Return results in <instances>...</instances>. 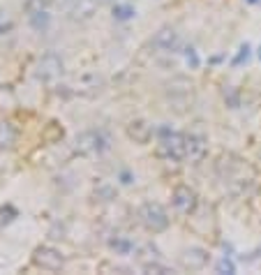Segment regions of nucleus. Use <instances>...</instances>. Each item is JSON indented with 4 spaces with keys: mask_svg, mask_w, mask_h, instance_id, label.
Listing matches in <instances>:
<instances>
[{
    "mask_svg": "<svg viewBox=\"0 0 261 275\" xmlns=\"http://www.w3.org/2000/svg\"><path fill=\"white\" fill-rule=\"evenodd\" d=\"M141 222L146 224V229L162 231V229H167L169 217H167V213H164V208L160 204H146V206L141 208Z\"/></svg>",
    "mask_w": 261,
    "mask_h": 275,
    "instance_id": "f257e3e1",
    "label": "nucleus"
},
{
    "mask_svg": "<svg viewBox=\"0 0 261 275\" xmlns=\"http://www.w3.org/2000/svg\"><path fill=\"white\" fill-rule=\"evenodd\" d=\"M174 206H176V211L180 215H190L194 211V206H197V194L190 187L180 185V187L174 190Z\"/></svg>",
    "mask_w": 261,
    "mask_h": 275,
    "instance_id": "f03ea898",
    "label": "nucleus"
},
{
    "mask_svg": "<svg viewBox=\"0 0 261 275\" xmlns=\"http://www.w3.org/2000/svg\"><path fill=\"white\" fill-rule=\"evenodd\" d=\"M32 261H35L37 266L46 268V271H58V268H62L60 252H56L51 247H37L35 254H32Z\"/></svg>",
    "mask_w": 261,
    "mask_h": 275,
    "instance_id": "7ed1b4c3",
    "label": "nucleus"
},
{
    "mask_svg": "<svg viewBox=\"0 0 261 275\" xmlns=\"http://www.w3.org/2000/svg\"><path fill=\"white\" fill-rule=\"evenodd\" d=\"M77 148L81 153H100V151L107 148V141H104L100 132H84L77 139Z\"/></svg>",
    "mask_w": 261,
    "mask_h": 275,
    "instance_id": "20e7f679",
    "label": "nucleus"
},
{
    "mask_svg": "<svg viewBox=\"0 0 261 275\" xmlns=\"http://www.w3.org/2000/svg\"><path fill=\"white\" fill-rule=\"evenodd\" d=\"M203 153H206V144H203V139L187 134V137H185V157H187V160H192V162H197V160L203 157Z\"/></svg>",
    "mask_w": 261,
    "mask_h": 275,
    "instance_id": "39448f33",
    "label": "nucleus"
},
{
    "mask_svg": "<svg viewBox=\"0 0 261 275\" xmlns=\"http://www.w3.org/2000/svg\"><path fill=\"white\" fill-rule=\"evenodd\" d=\"M60 69H62V62L58 61L54 54H49V56H44V58H42V62H39V77H42V79H51V77H56Z\"/></svg>",
    "mask_w": 261,
    "mask_h": 275,
    "instance_id": "423d86ee",
    "label": "nucleus"
},
{
    "mask_svg": "<svg viewBox=\"0 0 261 275\" xmlns=\"http://www.w3.org/2000/svg\"><path fill=\"white\" fill-rule=\"evenodd\" d=\"M155 46H157V49H164V51H171V49H176L178 46V35L174 31H169V28H164V31L157 32Z\"/></svg>",
    "mask_w": 261,
    "mask_h": 275,
    "instance_id": "0eeeda50",
    "label": "nucleus"
},
{
    "mask_svg": "<svg viewBox=\"0 0 261 275\" xmlns=\"http://www.w3.org/2000/svg\"><path fill=\"white\" fill-rule=\"evenodd\" d=\"M16 141L14 125L7 121H0V148H12Z\"/></svg>",
    "mask_w": 261,
    "mask_h": 275,
    "instance_id": "6e6552de",
    "label": "nucleus"
},
{
    "mask_svg": "<svg viewBox=\"0 0 261 275\" xmlns=\"http://www.w3.org/2000/svg\"><path fill=\"white\" fill-rule=\"evenodd\" d=\"M130 134L137 139V141H141V144H144V141L148 139V134H150V127H148V125H144V122H132Z\"/></svg>",
    "mask_w": 261,
    "mask_h": 275,
    "instance_id": "1a4fd4ad",
    "label": "nucleus"
},
{
    "mask_svg": "<svg viewBox=\"0 0 261 275\" xmlns=\"http://www.w3.org/2000/svg\"><path fill=\"white\" fill-rule=\"evenodd\" d=\"M30 23L35 31H46L49 28V14L46 12H35V14H30Z\"/></svg>",
    "mask_w": 261,
    "mask_h": 275,
    "instance_id": "9d476101",
    "label": "nucleus"
},
{
    "mask_svg": "<svg viewBox=\"0 0 261 275\" xmlns=\"http://www.w3.org/2000/svg\"><path fill=\"white\" fill-rule=\"evenodd\" d=\"M114 16H116V19H120V21H127V19H132V16H134V9L127 7V5H116V7H114Z\"/></svg>",
    "mask_w": 261,
    "mask_h": 275,
    "instance_id": "9b49d317",
    "label": "nucleus"
},
{
    "mask_svg": "<svg viewBox=\"0 0 261 275\" xmlns=\"http://www.w3.org/2000/svg\"><path fill=\"white\" fill-rule=\"evenodd\" d=\"M259 56H261V49H259Z\"/></svg>",
    "mask_w": 261,
    "mask_h": 275,
    "instance_id": "f8f14e48",
    "label": "nucleus"
}]
</instances>
